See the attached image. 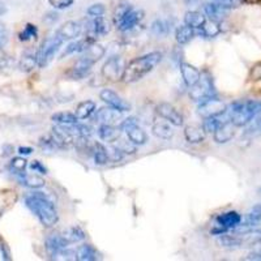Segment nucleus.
Masks as SVG:
<instances>
[{"label":"nucleus","instance_id":"f257e3e1","mask_svg":"<svg viewBox=\"0 0 261 261\" xmlns=\"http://www.w3.org/2000/svg\"><path fill=\"white\" fill-rule=\"evenodd\" d=\"M27 208L38 218L45 227H53L59 221V214L54 202L43 192H30L24 197Z\"/></svg>","mask_w":261,"mask_h":261},{"label":"nucleus","instance_id":"f03ea898","mask_svg":"<svg viewBox=\"0 0 261 261\" xmlns=\"http://www.w3.org/2000/svg\"><path fill=\"white\" fill-rule=\"evenodd\" d=\"M162 60V53L153 51L143 55V57L135 58L127 64L123 71L122 80L125 84H134L144 79L146 74L150 73Z\"/></svg>","mask_w":261,"mask_h":261},{"label":"nucleus","instance_id":"7ed1b4c3","mask_svg":"<svg viewBox=\"0 0 261 261\" xmlns=\"http://www.w3.org/2000/svg\"><path fill=\"white\" fill-rule=\"evenodd\" d=\"M226 113L230 122L235 127H244L261 113V101H256V99L237 101L230 106V109L226 110Z\"/></svg>","mask_w":261,"mask_h":261},{"label":"nucleus","instance_id":"20e7f679","mask_svg":"<svg viewBox=\"0 0 261 261\" xmlns=\"http://www.w3.org/2000/svg\"><path fill=\"white\" fill-rule=\"evenodd\" d=\"M144 12L130 4H120L114 12V24L120 32H129L143 21Z\"/></svg>","mask_w":261,"mask_h":261},{"label":"nucleus","instance_id":"39448f33","mask_svg":"<svg viewBox=\"0 0 261 261\" xmlns=\"http://www.w3.org/2000/svg\"><path fill=\"white\" fill-rule=\"evenodd\" d=\"M63 39L58 36L57 33L54 36L47 37L45 41L42 42L41 47L37 51L36 57H37V63H38V67L43 68L46 65L50 64L51 60L55 58L58 51L60 50L63 45Z\"/></svg>","mask_w":261,"mask_h":261},{"label":"nucleus","instance_id":"423d86ee","mask_svg":"<svg viewBox=\"0 0 261 261\" xmlns=\"http://www.w3.org/2000/svg\"><path fill=\"white\" fill-rule=\"evenodd\" d=\"M214 93L213 80L209 74H201V77L195 85L191 86L190 98L193 102H201L208 97H212Z\"/></svg>","mask_w":261,"mask_h":261},{"label":"nucleus","instance_id":"0eeeda50","mask_svg":"<svg viewBox=\"0 0 261 261\" xmlns=\"http://www.w3.org/2000/svg\"><path fill=\"white\" fill-rule=\"evenodd\" d=\"M226 105L221 101L220 98H217L216 95L208 97L206 99L201 101L197 107V114L204 118H209V116H218L226 111Z\"/></svg>","mask_w":261,"mask_h":261},{"label":"nucleus","instance_id":"6e6552de","mask_svg":"<svg viewBox=\"0 0 261 261\" xmlns=\"http://www.w3.org/2000/svg\"><path fill=\"white\" fill-rule=\"evenodd\" d=\"M155 111H157V114L161 116V118L167 120L169 123H171L172 125H175V127H180V125H183L184 123L183 115H181L180 111H179L176 107L172 106V105L167 103V102H162V103H160L157 107H155Z\"/></svg>","mask_w":261,"mask_h":261},{"label":"nucleus","instance_id":"1a4fd4ad","mask_svg":"<svg viewBox=\"0 0 261 261\" xmlns=\"http://www.w3.org/2000/svg\"><path fill=\"white\" fill-rule=\"evenodd\" d=\"M110 32V22L101 16V17H93L88 22L86 29V38H89L92 42H95L98 36H106Z\"/></svg>","mask_w":261,"mask_h":261},{"label":"nucleus","instance_id":"9d476101","mask_svg":"<svg viewBox=\"0 0 261 261\" xmlns=\"http://www.w3.org/2000/svg\"><path fill=\"white\" fill-rule=\"evenodd\" d=\"M124 71V69H123ZM122 71V62H120V58L118 57H111L107 59V62L105 63L103 67H102V76L103 79H106L107 81H118L122 79L123 76Z\"/></svg>","mask_w":261,"mask_h":261},{"label":"nucleus","instance_id":"9b49d317","mask_svg":"<svg viewBox=\"0 0 261 261\" xmlns=\"http://www.w3.org/2000/svg\"><path fill=\"white\" fill-rule=\"evenodd\" d=\"M99 98H101L102 102H105L107 106L114 107V109L122 111V113L130 110V105L128 103V102H125L120 95L116 94V93L111 89L102 90V92L99 93Z\"/></svg>","mask_w":261,"mask_h":261},{"label":"nucleus","instance_id":"f8f14e48","mask_svg":"<svg viewBox=\"0 0 261 261\" xmlns=\"http://www.w3.org/2000/svg\"><path fill=\"white\" fill-rule=\"evenodd\" d=\"M94 119L101 124H111L115 125L123 119L122 111L116 110L114 107H102L99 110L95 111Z\"/></svg>","mask_w":261,"mask_h":261},{"label":"nucleus","instance_id":"ddd939ff","mask_svg":"<svg viewBox=\"0 0 261 261\" xmlns=\"http://www.w3.org/2000/svg\"><path fill=\"white\" fill-rule=\"evenodd\" d=\"M69 244L63 239L62 234H55L51 235L46 239L45 243V248L47 255L50 256V258H54V260H57L58 255L62 252L63 249L68 248Z\"/></svg>","mask_w":261,"mask_h":261},{"label":"nucleus","instance_id":"4468645a","mask_svg":"<svg viewBox=\"0 0 261 261\" xmlns=\"http://www.w3.org/2000/svg\"><path fill=\"white\" fill-rule=\"evenodd\" d=\"M216 223L217 226L225 228L226 231H228V230H235L242 223V216L235 211L225 212V213L217 216Z\"/></svg>","mask_w":261,"mask_h":261},{"label":"nucleus","instance_id":"2eb2a0df","mask_svg":"<svg viewBox=\"0 0 261 261\" xmlns=\"http://www.w3.org/2000/svg\"><path fill=\"white\" fill-rule=\"evenodd\" d=\"M81 32H83V27L77 21H67L65 24L58 29L57 34L63 39V41H71V39H76L80 37Z\"/></svg>","mask_w":261,"mask_h":261},{"label":"nucleus","instance_id":"dca6fc26","mask_svg":"<svg viewBox=\"0 0 261 261\" xmlns=\"http://www.w3.org/2000/svg\"><path fill=\"white\" fill-rule=\"evenodd\" d=\"M105 53H106V50H105L103 46L98 45V43H95L94 42V43H92L89 47L84 51L83 55H81V58H80V60L93 67V65H94L98 60H101L102 58L105 57Z\"/></svg>","mask_w":261,"mask_h":261},{"label":"nucleus","instance_id":"f3484780","mask_svg":"<svg viewBox=\"0 0 261 261\" xmlns=\"http://www.w3.org/2000/svg\"><path fill=\"white\" fill-rule=\"evenodd\" d=\"M179 67H180V73L181 77H183L184 84H186L188 88L195 85V84L200 80V77H201V72L196 68L195 65L190 64V63L183 62Z\"/></svg>","mask_w":261,"mask_h":261},{"label":"nucleus","instance_id":"a211bd4d","mask_svg":"<svg viewBox=\"0 0 261 261\" xmlns=\"http://www.w3.org/2000/svg\"><path fill=\"white\" fill-rule=\"evenodd\" d=\"M18 181L20 184L25 186L32 190H39V188L45 187V179L38 175L37 172H21L18 174Z\"/></svg>","mask_w":261,"mask_h":261},{"label":"nucleus","instance_id":"6ab92c4d","mask_svg":"<svg viewBox=\"0 0 261 261\" xmlns=\"http://www.w3.org/2000/svg\"><path fill=\"white\" fill-rule=\"evenodd\" d=\"M235 125L231 122H223L221 125L216 129L213 134L214 141L217 144H226L234 137L235 135Z\"/></svg>","mask_w":261,"mask_h":261},{"label":"nucleus","instance_id":"aec40b11","mask_svg":"<svg viewBox=\"0 0 261 261\" xmlns=\"http://www.w3.org/2000/svg\"><path fill=\"white\" fill-rule=\"evenodd\" d=\"M98 136L106 143H115L120 139V128L111 124H101L98 128Z\"/></svg>","mask_w":261,"mask_h":261},{"label":"nucleus","instance_id":"412c9836","mask_svg":"<svg viewBox=\"0 0 261 261\" xmlns=\"http://www.w3.org/2000/svg\"><path fill=\"white\" fill-rule=\"evenodd\" d=\"M227 9L223 8L218 2H213V3H206L204 6V15L208 16L209 20L218 21L220 22L222 18H225Z\"/></svg>","mask_w":261,"mask_h":261},{"label":"nucleus","instance_id":"4be33fe9","mask_svg":"<svg viewBox=\"0 0 261 261\" xmlns=\"http://www.w3.org/2000/svg\"><path fill=\"white\" fill-rule=\"evenodd\" d=\"M124 132L127 134L128 140H130L135 145H144L148 141V135H146V132L143 128L139 127V124L130 125Z\"/></svg>","mask_w":261,"mask_h":261},{"label":"nucleus","instance_id":"5701e85b","mask_svg":"<svg viewBox=\"0 0 261 261\" xmlns=\"http://www.w3.org/2000/svg\"><path fill=\"white\" fill-rule=\"evenodd\" d=\"M76 258L80 261H95L99 260L101 256L92 244H84L76 249Z\"/></svg>","mask_w":261,"mask_h":261},{"label":"nucleus","instance_id":"b1692460","mask_svg":"<svg viewBox=\"0 0 261 261\" xmlns=\"http://www.w3.org/2000/svg\"><path fill=\"white\" fill-rule=\"evenodd\" d=\"M184 137L190 144H200L205 140V132L199 125H187L184 128Z\"/></svg>","mask_w":261,"mask_h":261},{"label":"nucleus","instance_id":"393cba45","mask_svg":"<svg viewBox=\"0 0 261 261\" xmlns=\"http://www.w3.org/2000/svg\"><path fill=\"white\" fill-rule=\"evenodd\" d=\"M171 125V123H169L167 120L166 122H157L151 127V132L158 139L170 140L174 136V129H172Z\"/></svg>","mask_w":261,"mask_h":261},{"label":"nucleus","instance_id":"a878e982","mask_svg":"<svg viewBox=\"0 0 261 261\" xmlns=\"http://www.w3.org/2000/svg\"><path fill=\"white\" fill-rule=\"evenodd\" d=\"M195 36H196L195 29L188 27V25L186 24L180 25V27L176 28L175 30V39L176 42H178V45L180 46L190 43V42L195 38Z\"/></svg>","mask_w":261,"mask_h":261},{"label":"nucleus","instance_id":"bb28decb","mask_svg":"<svg viewBox=\"0 0 261 261\" xmlns=\"http://www.w3.org/2000/svg\"><path fill=\"white\" fill-rule=\"evenodd\" d=\"M205 21H206V16L201 12H197V11H188L184 15V24L193 28V29H201Z\"/></svg>","mask_w":261,"mask_h":261},{"label":"nucleus","instance_id":"cd10ccee","mask_svg":"<svg viewBox=\"0 0 261 261\" xmlns=\"http://www.w3.org/2000/svg\"><path fill=\"white\" fill-rule=\"evenodd\" d=\"M150 32L157 37H166L171 32V22L167 18H157L151 22Z\"/></svg>","mask_w":261,"mask_h":261},{"label":"nucleus","instance_id":"c85d7f7f","mask_svg":"<svg viewBox=\"0 0 261 261\" xmlns=\"http://www.w3.org/2000/svg\"><path fill=\"white\" fill-rule=\"evenodd\" d=\"M89 154L94 158L97 165H105V163H107L110 161V158H109V150L99 143L92 144Z\"/></svg>","mask_w":261,"mask_h":261},{"label":"nucleus","instance_id":"c756f323","mask_svg":"<svg viewBox=\"0 0 261 261\" xmlns=\"http://www.w3.org/2000/svg\"><path fill=\"white\" fill-rule=\"evenodd\" d=\"M92 43H94V42H92L89 38H86V37L85 39H81V41L72 42V43H69V45L65 47L64 53L62 54V58L68 57V55H72V54L76 53H84Z\"/></svg>","mask_w":261,"mask_h":261},{"label":"nucleus","instance_id":"7c9ffc66","mask_svg":"<svg viewBox=\"0 0 261 261\" xmlns=\"http://www.w3.org/2000/svg\"><path fill=\"white\" fill-rule=\"evenodd\" d=\"M62 237L68 244H73L84 241L85 232H84L79 226H73V227H69L67 228V230H64V231L62 232Z\"/></svg>","mask_w":261,"mask_h":261},{"label":"nucleus","instance_id":"2f4dec72","mask_svg":"<svg viewBox=\"0 0 261 261\" xmlns=\"http://www.w3.org/2000/svg\"><path fill=\"white\" fill-rule=\"evenodd\" d=\"M95 103L93 101H89V99H86V101L80 102L76 107V116L79 118V120H84V119H88L92 114H94L95 111Z\"/></svg>","mask_w":261,"mask_h":261},{"label":"nucleus","instance_id":"473e14b6","mask_svg":"<svg viewBox=\"0 0 261 261\" xmlns=\"http://www.w3.org/2000/svg\"><path fill=\"white\" fill-rule=\"evenodd\" d=\"M200 30V34L205 38H214L221 33V27L220 22L218 21H213V20H206L205 21V24L202 25L201 29Z\"/></svg>","mask_w":261,"mask_h":261},{"label":"nucleus","instance_id":"72a5a7b5","mask_svg":"<svg viewBox=\"0 0 261 261\" xmlns=\"http://www.w3.org/2000/svg\"><path fill=\"white\" fill-rule=\"evenodd\" d=\"M90 68H92V65L86 64V63L81 62V60L79 59V62L72 67L71 71L67 74H68L71 79H73V80H81V79H84L86 74L89 73Z\"/></svg>","mask_w":261,"mask_h":261},{"label":"nucleus","instance_id":"f704fd0d","mask_svg":"<svg viewBox=\"0 0 261 261\" xmlns=\"http://www.w3.org/2000/svg\"><path fill=\"white\" fill-rule=\"evenodd\" d=\"M51 120L57 124H74L77 123L79 118L76 114L68 113V111H63V113H57L51 116Z\"/></svg>","mask_w":261,"mask_h":261},{"label":"nucleus","instance_id":"c9c22d12","mask_svg":"<svg viewBox=\"0 0 261 261\" xmlns=\"http://www.w3.org/2000/svg\"><path fill=\"white\" fill-rule=\"evenodd\" d=\"M225 122V120H223ZM222 120H221V116H209V118H204V120H202V129H204L205 134H214L216 132V129L221 125V123H223ZM227 122H230V120H227Z\"/></svg>","mask_w":261,"mask_h":261},{"label":"nucleus","instance_id":"e433bc0d","mask_svg":"<svg viewBox=\"0 0 261 261\" xmlns=\"http://www.w3.org/2000/svg\"><path fill=\"white\" fill-rule=\"evenodd\" d=\"M38 37V29H37L36 25L33 24H27L25 28L20 32L18 34V39L21 42H28L32 41V39H36Z\"/></svg>","mask_w":261,"mask_h":261},{"label":"nucleus","instance_id":"4c0bfd02","mask_svg":"<svg viewBox=\"0 0 261 261\" xmlns=\"http://www.w3.org/2000/svg\"><path fill=\"white\" fill-rule=\"evenodd\" d=\"M36 65H38L36 55H32V54H25L20 62V69L24 72H30L34 69V67H36Z\"/></svg>","mask_w":261,"mask_h":261},{"label":"nucleus","instance_id":"58836bf2","mask_svg":"<svg viewBox=\"0 0 261 261\" xmlns=\"http://www.w3.org/2000/svg\"><path fill=\"white\" fill-rule=\"evenodd\" d=\"M27 166L28 161L22 157H15L11 160V162H9V169H11L12 172H15L16 175L21 174V172H25Z\"/></svg>","mask_w":261,"mask_h":261},{"label":"nucleus","instance_id":"ea45409f","mask_svg":"<svg viewBox=\"0 0 261 261\" xmlns=\"http://www.w3.org/2000/svg\"><path fill=\"white\" fill-rule=\"evenodd\" d=\"M116 148L122 151L123 154H134L135 151H136V145H135V144L132 143L130 140L128 141V140L119 139Z\"/></svg>","mask_w":261,"mask_h":261},{"label":"nucleus","instance_id":"a19ab883","mask_svg":"<svg viewBox=\"0 0 261 261\" xmlns=\"http://www.w3.org/2000/svg\"><path fill=\"white\" fill-rule=\"evenodd\" d=\"M105 12H106V7H105L102 3L92 4L89 8L86 9V13H88V16L92 18L93 17H101V16L105 15Z\"/></svg>","mask_w":261,"mask_h":261},{"label":"nucleus","instance_id":"79ce46f5","mask_svg":"<svg viewBox=\"0 0 261 261\" xmlns=\"http://www.w3.org/2000/svg\"><path fill=\"white\" fill-rule=\"evenodd\" d=\"M247 125H249V134H261V113L258 115H256Z\"/></svg>","mask_w":261,"mask_h":261},{"label":"nucleus","instance_id":"37998d69","mask_svg":"<svg viewBox=\"0 0 261 261\" xmlns=\"http://www.w3.org/2000/svg\"><path fill=\"white\" fill-rule=\"evenodd\" d=\"M74 0H48V4H50L53 8L55 9H67L69 7H72Z\"/></svg>","mask_w":261,"mask_h":261},{"label":"nucleus","instance_id":"c03bdc74","mask_svg":"<svg viewBox=\"0 0 261 261\" xmlns=\"http://www.w3.org/2000/svg\"><path fill=\"white\" fill-rule=\"evenodd\" d=\"M30 170L37 172V174H41V175L47 174V169H46V166L45 165H42L39 161H32V163H30Z\"/></svg>","mask_w":261,"mask_h":261},{"label":"nucleus","instance_id":"a18cd8bd","mask_svg":"<svg viewBox=\"0 0 261 261\" xmlns=\"http://www.w3.org/2000/svg\"><path fill=\"white\" fill-rule=\"evenodd\" d=\"M8 39H9L8 29H7L4 24H0V48H3L4 46L8 43Z\"/></svg>","mask_w":261,"mask_h":261},{"label":"nucleus","instance_id":"49530a36","mask_svg":"<svg viewBox=\"0 0 261 261\" xmlns=\"http://www.w3.org/2000/svg\"><path fill=\"white\" fill-rule=\"evenodd\" d=\"M172 59H174V62L178 63L179 65L181 64V60H183V50H181L180 45L178 46V47H175L174 50H172Z\"/></svg>","mask_w":261,"mask_h":261},{"label":"nucleus","instance_id":"de8ad7c7","mask_svg":"<svg viewBox=\"0 0 261 261\" xmlns=\"http://www.w3.org/2000/svg\"><path fill=\"white\" fill-rule=\"evenodd\" d=\"M0 255H2V258L3 260H11V252L9 249L7 248V246L4 243H0Z\"/></svg>","mask_w":261,"mask_h":261},{"label":"nucleus","instance_id":"09e8293b","mask_svg":"<svg viewBox=\"0 0 261 261\" xmlns=\"http://www.w3.org/2000/svg\"><path fill=\"white\" fill-rule=\"evenodd\" d=\"M244 260H249V261H261V253L257 252V251H252L251 253H248V255L244 257Z\"/></svg>","mask_w":261,"mask_h":261},{"label":"nucleus","instance_id":"8fccbe9b","mask_svg":"<svg viewBox=\"0 0 261 261\" xmlns=\"http://www.w3.org/2000/svg\"><path fill=\"white\" fill-rule=\"evenodd\" d=\"M58 18H59V15H58V13L50 12L43 17V20L47 21V22H55V21H58Z\"/></svg>","mask_w":261,"mask_h":261},{"label":"nucleus","instance_id":"3c124183","mask_svg":"<svg viewBox=\"0 0 261 261\" xmlns=\"http://www.w3.org/2000/svg\"><path fill=\"white\" fill-rule=\"evenodd\" d=\"M18 153H20L21 155H29L33 153V149L29 148V146H20V148H18Z\"/></svg>","mask_w":261,"mask_h":261},{"label":"nucleus","instance_id":"603ef678","mask_svg":"<svg viewBox=\"0 0 261 261\" xmlns=\"http://www.w3.org/2000/svg\"><path fill=\"white\" fill-rule=\"evenodd\" d=\"M7 12H8L7 4L4 3V0H0V16H4Z\"/></svg>","mask_w":261,"mask_h":261},{"label":"nucleus","instance_id":"864d4df0","mask_svg":"<svg viewBox=\"0 0 261 261\" xmlns=\"http://www.w3.org/2000/svg\"><path fill=\"white\" fill-rule=\"evenodd\" d=\"M184 2H186L188 7H197L201 3V0H184Z\"/></svg>","mask_w":261,"mask_h":261},{"label":"nucleus","instance_id":"5fc2aeb1","mask_svg":"<svg viewBox=\"0 0 261 261\" xmlns=\"http://www.w3.org/2000/svg\"><path fill=\"white\" fill-rule=\"evenodd\" d=\"M253 251H257V252L261 253V241L257 242V243L253 244Z\"/></svg>","mask_w":261,"mask_h":261},{"label":"nucleus","instance_id":"6e6d98bb","mask_svg":"<svg viewBox=\"0 0 261 261\" xmlns=\"http://www.w3.org/2000/svg\"><path fill=\"white\" fill-rule=\"evenodd\" d=\"M214 2H221V0H214Z\"/></svg>","mask_w":261,"mask_h":261}]
</instances>
